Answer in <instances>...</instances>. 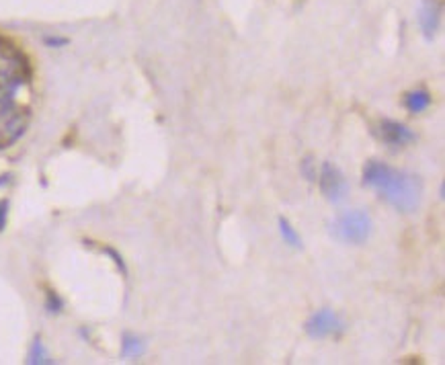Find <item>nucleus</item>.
<instances>
[{
  "mask_svg": "<svg viewBox=\"0 0 445 365\" xmlns=\"http://www.w3.org/2000/svg\"><path fill=\"white\" fill-rule=\"evenodd\" d=\"M439 13H441V6L437 0H425L420 4V15L419 21L420 27H423V33L431 39L437 31V23H439Z\"/></svg>",
  "mask_w": 445,
  "mask_h": 365,
  "instance_id": "nucleus-6",
  "label": "nucleus"
},
{
  "mask_svg": "<svg viewBox=\"0 0 445 365\" xmlns=\"http://www.w3.org/2000/svg\"><path fill=\"white\" fill-rule=\"evenodd\" d=\"M364 185L376 189L398 211H413L420 204L423 187L415 175L396 171L392 166L371 160L364 168Z\"/></svg>",
  "mask_w": 445,
  "mask_h": 365,
  "instance_id": "nucleus-1",
  "label": "nucleus"
},
{
  "mask_svg": "<svg viewBox=\"0 0 445 365\" xmlns=\"http://www.w3.org/2000/svg\"><path fill=\"white\" fill-rule=\"evenodd\" d=\"M429 105H431V95L425 91H413L404 97V107L411 113H423L425 109H429Z\"/></svg>",
  "mask_w": 445,
  "mask_h": 365,
  "instance_id": "nucleus-7",
  "label": "nucleus"
},
{
  "mask_svg": "<svg viewBox=\"0 0 445 365\" xmlns=\"http://www.w3.org/2000/svg\"><path fill=\"white\" fill-rule=\"evenodd\" d=\"M380 131H382V140L390 146H406V144L415 142V133L404 124H398L392 119H384Z\"/></svg>",
  "mask_w": 445,
  "mask_h": 365,
  "instance_id": "nucleus-5",
  "label": "nucleus"
},
{
  "mask_svg": "<svg viewBox=\"0 0 445 365\" xmlns=\"http://www.w3.org/2000/svg\"><path fill=\"white\" fill-rule=\"evenodd\" d=\"M138 353H142V345H140V340L128 339V343H126V355H138Z\"/></svg>",
  "mask_w": 445,
  "mask_h": 365,
  "instance_id": "nucleus-10",
  "label": "nucleus"
},
{
  "mask_svg": "<svg viewBox=\"0 0 445 365\" xmlns=\"http://www.w3.org/2000/svg\"><path fill=\"white\" fill-rule=\"evenodd\" d=\"M331 230H333V236L339 238L340 242L361 244L371 234V218L361 209L345 211L333 222Z\"/></svg>",
  "mask_w": 445,
  "mask_h": 365,
  "instance_id": "nucleus-2",
  "label": "nucleus"
},
{
  "mask_svg": "<svg viewBox=\"0 0 445 365\" xmlns=\"http://www.w3.org/2000/svg\"><path fill=\"white\" fill-rule=\"evenodd\" d=\"M318 182H320L322 195H324L328 201H333V204L343 201V199L347 197V193H349V185H347L345 175L340 173L339 166H335V164H331V162H322Z\"/></svg>",
  "mask_w": 445,
  "mask_h": 365,
  "instance_id": "nucleus-3",
  "label": "nucleus"
},
{
  "mask_svg": "<svg viewBox=\"0 0 445 365\" xmlns=\"http://www.w3.org/2000/svg\"><path fill=\"white\" fill-rule=\"evenodd\" d=\"M279 232H281V238L286 240V244L293 246V248H302V238L295 232V228L289 224L286 218H279Z\"/></svg>",
  "mask_w": 445,
  "mask_h": 365,
  "instance_id": "nucleus-8",
  "label": "nucleus"
},
{
  "mask_svg": "<svg viewBox=\"0 0 445 365\" xmlns=\"http://www.w3.org/2000/svg\"><path fill=\"white\" fill-rule=\"evenodd\" d=\"M343 320H340L339 314H335L333 310L324 308V310H318L314 312L308 322H306V333L312 337V339H326L335 333L343 331Z\"/></svg>",
  "mask_w": 445,
  "mask_h": 365,
  "instance_id": "nucleus-4",
  "label": "nucleus"
},
{
  "mask_svg": "<svg viewBox=\"0 0 445 365\" xmlns=\"http://www.w3.org/2000/svg\"><path fill=\"white\" fill-rule=\"evenodd\" d=\"M302 173H304V177H306L308 181H314V179H316L314 162H312L310 158H306V160L302 162Z\"/></svg>",
  "mask_w": 445,
  "mask_h": 365,
  "instance_id": "nucleus-9",
  "label": "nucleus"
}]
</instances>
